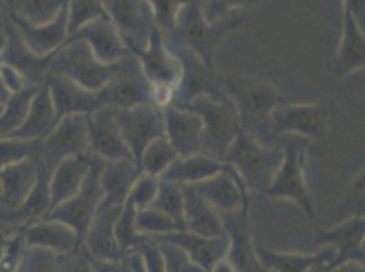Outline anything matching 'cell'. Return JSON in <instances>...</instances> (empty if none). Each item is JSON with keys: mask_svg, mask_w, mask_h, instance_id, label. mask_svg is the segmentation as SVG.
Returning a JSON list of instances; mask_svg holds the SVG:
<instances>
[{"mask_svg": "<svg viewBox=\"0 0 365 272\" xmlns=\"http://www.w3.org/2000/svg\"><path fill=\"white\" fill-rule=\"evenodd\" d=\"M224 85L237 109L242 128L263 145H275L270 115L275 106L285 103L278 88L262 76H224Z\"/></svg>", "mask_w": 365, "mask_h": 272, "instance_id": "6da1fadb", "label": "cell"}, {"mask_svg": "<svg viewBox=\"0 0 365 272\" xmlns=\"http://www.w3.org/2000/svg\"><path fill=\"white\" fill-rule=\"evenodd\" d=\"M244 22L243 14L233 13L217 22H209L202 0H188L180 10L173 31L165 37L168 46L184 48L195 53L206 66L215 68V52L225 36Z\"/></svg>", "mask_w": 365, "mask_h": 272, "instance_id": "7a4b0ae2", "label": "cell"}, {"mask_svg": "<svg viewBox=\"0 0 365 272\" xmlns=\"http://www.w3.org/2000/svg\"><path fill=\"white\" fill-rule=\"evenodd\" d=\"M282 155V147L278 143L263 145L240 128L222 159L237 172L248 192L266 197Z\"/></svg>", "mask_w": 365, "mask_h": 272, "instance_id": "3957f363", "label": "cell"}, {"mask_svg": "<svg viewBox=\"0 0 365 272\" xmlns=\"http://www.w3.org/2000/svg\"><path fill=\"white\" fill-rule=\"evenodd\" d=\"M282 147V161L274 174L266 197L288 199L299 204L308 218H314L315 207L305 182V157L311 139L294 134L277 136Z\"/></svg>", "mask_w": 365, "mask_h": 272, "instance_id": "277c9868", "label": "cell"}, {"mask_svg": "<svg viewBox=\"0 0 365 272\" xmlns=\"http://www.w3.org/2000/svg\"><path fill=\"white\" fill-rule=\"evenodd\" d=\"M182 109L198 113L203 121V152L222 159L242 128L236 106L229 100L198 95Z\"/></svg>", "mask_w": 365, "mask_h": 272, "instance_id": "5b68a950", "label": "cell"}, {"mask_svg": "<svg viewBox=\"0 0 365 272\" xmlns=\"http://www.w3.org/2000/svg\"><path fill=\"white\" fill-rule=\"evenodd\" d=\"M113 68L115 63H101L83 40L67 38L52 55L48 73L66 76L89 90L100 91L107 86Z\"/></svg>", "mask_w": 365, "mask_h": 272, "instance_id": "8992f818", "label": "cell"}, {"mask_svg": "<svg viewBox=\"0 0 365 272\" xmlns=\"http://www.w3.org/2000/svg\"><path fill=\"white\" fill-rule=\"evenodd\" d=\"M104 162H106L104 159L91 154V172L82 184L81 189L74 197L52 207L46 214V218L61 221L63 224L71 227L76 233L81 248H83V240H85L88 227L91 225V219L98 210L100 203L104 197V192L100 184V173L104 167Z\"/></svg>", "mask_w": 365, "mask_h": 272, "instance_id": "52a82bcc", "label": "cell"}, {"mask_svg": "<svg viewBox=\"0 0 365 272\" xmlns=\"http://www.w3.org/2000/svg\"><path fill=\"white\" fill-rule=\"evenodd\" d=\"M180 61L182 76L173 89L170 104L184 108L192 98L198 95H210L217 100H229L224 85V76L206 66L198 56L184 48L168 46Z\"/></svg>", "mask_w": 365, "mask_h": 272, "instance_id": "ba28073f", "label": "cell"}, {"mask_svg": "<svg viewBox=\"0 0 365 272\" xmlns=\"http://www.w3.org/2000/svg\"><path fill=\"white\" fill-rule=\"evenodd\" d=\"M101 94L104 104L122 109L154 104V86L133 52L115 63L112 76Z\"/></svg>", "mask_w": 365, "mask_h": 272, "instance_id": "9c48e42d", "label": "cell"}, {"mask_svg": "<svg viewBox=\"0 0 365 272\" xmlns=\"http://www.w3.org/2000/svg\"><path fill=\"white\" fill-rule=\"evenodd\" d=\"M88 152V115L74 113L61 117L41 140V152L37 158L40 165L52 173L63 158Z\"/></svg>", "mask_w": 365, "mask_h": 272, "instance_id": "30bf717a", "label": "cell"}, {"mask_svg": "<svg viewBox=\"0 0 365 272\" xmlns=\"http://www.w3.org/2000/svg\"><path fill=\"white\" fill-rule=\"evenodd\" d=\"M109 19L118 28L127 48L145 49L157 26L149 0H101Z\"/></svg>", "mask_w": 365, "mask_h": 272, "instance_id": "8fae6325", "label": "cell"}, {"mask_svg": "<svg viewBox=\"0 0 365 272\" xmlns=\"http://www.w3.org/2000/svg\"><path fill=\"white\" fill-rule=\"evenodd\" d=\"M115 117L123 139L133 154L138 167L145 147L157 137L165 136L163 108L146 104L133 108H115Z\"/></svg>", "mask_w": 365, "mask_h": 272, "instance_id": "7c38bea8", "label": "cell"}, {"mask_svg": "<svg viewBox=\"0 0 365 272\" xmlns=\"http://www.w3.org/2000/svg\"><path fill=\"white\" fill-rule=\"evenodd\" d=\"M330 109L318 103L311 104H285L274 108L270 124L274 135L294 134L314 139L323 135L330 124Z\"/></svg>", "mask_w": 365, "mask_h": 272, "instance_id": "4fadbf2b", "label": "cell"}, {"mask_svg": "<svg viewBox=\"0 0 365 272\" xmlns=\"http://www.w3.org/2000/svg\"><path fill=\"white\" fill-rule=\"evenodd\" d=\"M315 237L322 245H331L335 249L334 260L327 272L336 271L350 261L364 267V216H350L330 229H320Z\"/></svg>", "mask_w": 365, "mask_h": 272, "instance_id": "5bb4252c", "label": "cell"}, {"mask_svg": "<svg viewBox=\"0 0 365 272\" xmlns=\"http://www.w3.org/2000/svg\"><path fill=\"white\" fill-rule=\"evenodd\" d=\"M88 142L89 152L104 161L134 159L115 117V106L104 104L88 113Z\"/></svg>", "mask_w": 365, "mask_h": 272, "instance_id": "9a60e30c", "label": "cell"}, {"mask_svg": "<svg viewBox=\"0 0 365 272\" xmlns=\"http://www.w3.org/2000/svg\"><path fill=\"white\" fill-rule=\"evenodd\" d=\"M131 52V51H130ZM155 89L173 91L182 76V66L168 48L165 37L158 26L154 28L145 49L133 51Z\"/></svg>", "mask_w": 365, "mask_h": 272, "instance_id": "2e32d148", "label": "cell"}, {"mask_svg": "<svg viewBox=\"0 0 365 272\" xmlns=\"http://www.w3.org/2000/svg\"><path fill=\"white\" fill-rule=\"evenodd\" d=\"M224 229L229 237L227 258L237 272H263L255 253V242L251 234L248 207L243 206L233 211L220 212Z\"/></svg>", "mask_w": 365, "mask_h": 272, "instance_id": "e0dca14e", "label": "cell"}, {"mask_svg": "<svg viewBox=\"0 0 365 272\" xmlns=\"http://www.w3.org/2000/svg\"><path fill=\"white\" fill-rule=\"evenodd\" d=\"M165 136L179 157L203 152V121L198 113L173 104L163 108Z\"/></svg>", "mask_w": 365, "mask_h": 272, "instance_id": "ac0fdd59", "label": "cell"}, {"mask_svg": "<svg viewBox=\"0 0 365 272\" xmlns=\"http://www.w3.org/2000/svg\"><path fill=\"white\" fill-rule=\"evenodd\" d=\"M44 82L51 93L58 121L67 115H88L104 105L101 90H89L66 76L46 73Z\"/></svg>", "mask_w": 365, "mask_h": 272, "instance_id": "d6986e66", "label": "cell"}, {"mask_svg": "<svg viewBox=\"0 0 365 272\" xmlns=\"http://www.w3.org/2000/svg\"><path fill=\"white\" fill-rule=\"evenodd\" d=\"M152 237L179 245L185 251L191 261L203 272H213L214 267L228 255V234L205 237L188 230H176Z\"/></svg>", "mask_w": 365, "mask_h": 272, "instance_id": "ffe728a7", "label": "cell"}, {"mask_svg": "<svg viewBox=\"0 0 365 272\" xmlns=\"http://www.w3.org/2000/svg\"><path fill=\"white\" fill-rule=\"evenodd\" d=\"M195 191L218 212L233 211L250 206L248 191L237 172H220L212 177L192 184Z\"/></svg>", "mask_w": 365, "mask_h": 272, "instance_id": "44dd1931", "label": "cell"}, {"mask_svg": "<svg viewBox=\"0 0 365 272\" xmlns=\"http://www.w3.org/2000/svg\"><path fill=\"white\" fill-rule=\"evenodd\" d=\"M13 23L24 46L37 58L53 55L68 38L67 7L55 19L43 25H29L16 18Z\"/></svg>", "mask_w": 365, "mask_h": 272, "instance_id": "7402d4cb", "label": "cell"}, {"mask_svg": "<svg viewBox=\"0 0 365 272\" xmlns=\"http://www.w3.org/2000/svg\"><path fill=\"white\" fill-rule=\"evenodd\" d=\"M123 206L98 209L88 227L83 246L91 260L120 261L123 255L115 237V224Z\"/></svg>", "mask_w": 365, "mask_h": 272, "instance_id": "603a6c76", "label": "cell"}, {"mask_svg": "<svg viewBox=\"0 0 365 272\" xmlns=\"http://www.w3.org/2000/svg\"><path fill=\"white\" fill-rule=\"evenodd\" d=\"M21 234L26 246L44 248L58 255H71L85 248H81L71 227L51 218L37 219L25 225Z\"/></svg>", "mask_w": 365, "mask_h": 272, "instance_id": "cb8c5ba5", "label": "cell"}, {"mask_svg": "<svg viewBox=\"0 0 365 272\" xmlns=\"http://www.w3.org/2000/svg\"><path fill=\"white\" fill-rule=\"evenodd\" d=\"M255 253L263 271L327 272L335 257L331 245H323L318 253H281L274 252L264 245H255Z\"/></svg>", "mask_w": 365, "mask_h": 272, "instance_id": "d4e9b609", "label": "cell"}, {"mask_svg": "<svg viewBox=\"0 0 365 272\" xmlns=\"http://www.w3.org/2000/svg\"><path fill=\"white\" fill-rule=\"evenodd\" d=\"M40 173L38 158H26L0 170L1 211H14L29 197Z\"/></svg>", "mask_w": 365, "mask_h": 272, "instance_id": "484cf974", "label": "cell"}, {"mask_svg": "<svg viewBox=\"0 0 365 272\" xmlns=\"http://www.w3.org/2000/svg\"><path fill=\"white\" fill-rule=\"evenodd\" d=\"M68 38L83 40L91 46L94 56L106 64H113L130 52L118 28L109 18L93 21L71 34Z\"/></svg>", "mask_w": 365, "mask_h": 272, "instance_id": "4316f807", "label": "cell"}, {"mask_svg": "<svg viewBox=\"0 0 365 272\" xmlns=\"http://www.w3.org/2000/svg\"><path fill=\"white\" fill-rule=\"evenodd\" d=\"M91 169V152H82L63 158L49 177L51 209L74 197L81 189Z\"/></svg>", "mask_w": 365, "mask_h": 272, "instance_id": "83f0119b", "label": "cell"}, {"mask_svg": "<svg viewBox=\"0 0 365 272\" xmlns=\"http://www.w3.org/2000/svg\"><path fill=\"white\" fill-rule=\"evenodd\" d=\"M140 174L142 172L137 162L131 158L106 161L100 173V184L104 197L98 209L123 206Z\"/></svg>", "mask_w": 365, "mask_h": 272, "instance_id": "f1b7e54d", "label": "cell"}, {"mask_svg": "<svg viewBox=\"0 0 365 272\" xmlns=\"http://www.w3.org/2000/svg\"><path fill=\"white\" fill-rule=\"evenodd\" d=\"M184 203L185 230L205 237L227 234L221 214L195 191L192 184H180Z\"/></svg>", "mask_w": 365, "mask_h": 272, "instance_id": "f546056e", "label": "cell"}, {"mask_svg": "<svg viewBox=\"0 0 365 272\" xmlns=\"http://www.w3.org/2000/svg\"><path fill=\"white\" fill-rule=\"evenodd\" d=\"M229 170H233V167L224 159L215 158L205 152H198L190 157H178L158 176V179L176 184H194L212 177L220 172Z\"/></svg>", "mask_w": 365, "mask_h": 272, "instance_id": "4dcf8cb0", "label": "cell"}, {"mask_svg": "<svg viewBox=\"0 0 365 272\" xmlns=\"http://www.w3.org/2000/svg\"><path fill=\"white\" fill-rule=\"evenodd\" d=\"M56 122L55 105L44 82L34 93L25 120L9 136L21 139H44L56 125Z\"/></svg>", "mask_w": 365, "mask_h": 272, "instance_id": "1f68e13d", "label": "cell"}, {"mask_svg": "<svg viewBox=\"0 0 365 272\" xmlns=\"http://www.w3.org/2000/svg\"><path fill=\"white\" fill-rule=\"evenodd\" d=\"M365 64L364 29L359 25L349 9L344 6V31L334 61L336 75H345L363 68Z\"/></svg>", "mask_w": 365, "mask_h": 272, "instance_id": "d6a6232c", "label": "cell"}, {"mask_svg": "<svg viewBox=\"0 0 365 272\" xmlns=\"http://www.w3.org/2000/svg\"><path fill=\"white\" fill-rule=\"evenodd\" d=\"M49 177H51V173H48L46 169L40 165V173H38L37 182L34 188L31 189L29 197H26L25 202L14 211H4L9 212V218L11 222L28 225L33 221L46 218V214L51 210Z\"/></svg>", "mask_w": 365, "mask_h": 272, "instance_id": "836d02e7", "label": "cell"}, {"mask_svg": "<svg viewBox=\"0 0 365 272\" xmlns=\"http://www.w3.org/2000/svg\"><path fill=\"white\" fill-rule=\"evenodd\" d=\"M68 0H10L13 18L29 25L51 22L67 7Z\"/></svg>", "mask_w": 365, "mask_h": 272, "instance_id": "e575fe53", "label": "cell"}, {"mask_svg": "<svg viewBox=\"0 0 365 272\" xmlns=\"http://www.w3.org/2000/svg\"><path fill=\"white\" fill-rule=\"evenodd\" d=\"M40 85H29L21 91L11 94L0 112V137L9 136L24 122L31 98Z\"/></svg>", "mask_w": 365, "mask_h": 272, "instance_id": "d590c367", "label": "cell"}, {"mask_svg": "<svg viewBox=\"0 0 365 272\" xmlns=\"http://www.w3.org/2000/svg\"><path fill=\"white\" fill-rule=\"evenodd\" d=\"M178 157V152L169 143L167 136H161L145 147L140 155L139 169L142 173L158 177Z\"/></svg>", "mask_w": 365, "mask_h": 272, "instance_id": "8d00e7d4", "label": "cell"}, {"mask_svg": "<svg viewBox=\"0 0 365 272\" xmlns=\"http://www.w3.org/2000/svg\"><path fill=\"white\" fill-rule=\"evenodd\" d=\"M149 206L167 214L168 216H170L175 222H178L185 230L184 203H182L180 184L160 180L158 191Z\"/></svg>", "mask_w": 365, "mask_h": 272, "instance_id": "74e56055", "label": "cell"}, {"mask_svg": "<svg viewBox=\"0 0 365 272\" xmlns=\"http://www.w3.org/2000/svg\"><path fill=\"white\" fill-rule=\"evenodd\" d=\"M43 139H21L14 136L0 137V170L26 158L38 157Z\"/></svg>", "mask_w": 365, "mask_h": 272, "instance_id": "f35d334b", "label": "cell"}, {"mask_svg": "<svg viewBox=\"0 0 365 272\" xmlns=\"http://www.w3.org/2000/svg\"><path fill=\"white\" fill-rule=\"evenodd\" d=\"M67 257L68 255H58L44 248L25 245L16 271H58L66 267Z\"/></svg>", "mask_w": 365, "mask_h": 272, "instance_id": "ab89813d", "label": "cell"}, {"mask_svg": "<svg viewBox=\"0 0 365 272\" xmlns=\"http://www.w3.org/2000/svg\"><path fill=\"white\" fill-rule=\"evenodd\" d=\"M137 211L138 209L134 206V203L127 197L115 224V237L123 255L127 251L135 248L143 237V234L139 233L135 227Z\"/></svg>", "mask_w": 365, "mask_h": 272, "instance_id": "60d3db41", "label": "cell"}, {"mask_svg": "<svg viewBox=\"0 0 365 272\" xmlns=\"http://www.w3.org/2000/svg\"><path fill=\"white\" fill-rule=\"evenodd\" d=\"M68 18V37L100 18H109L101 0H68L67 3Z\"/></svg>", "mask_w": 365, "mask_h": 272, "instance_id": "b9f144b4", "label": "cell"}, {"mask_svg": "<svg viewBox=\"0 0 365 272\" xmlns=\"http://www.w3.org/2000/svg\"><path fill=\"white\" fill-rule=\"evenodd\" d=\"M135 227L139 233L146 236H158L176 230H184L178 222L168 216L167 214L153 209L150 206L138 210Z\"/></svg>", "mask_w": 365, "mask_h": 272, "instance_id": "7bdbcfd3", "label": "cell"}, {"mask_svg": "<svg viewBox=\"0 0 365 272\" xmlns=\"http://www.w3.org/2000/svg\"><path fill=\"white\" fill-rule=\"evenodd\" d=\"M364 169H361L350 182V187L335 211V221H344L350 216H364Z\"/></svg>", "mask_w": 365, "mask_h": 272, "instance_id": "ee69618b", "label": "cell"}, {"mask_svg": "<svg viewBox=\"0 0 365 272\" xmlns=\"http://www.w3.org/2000/svg\"><path fill=\"white\" fill-rule=\"evenodd\" d=\"M154 239V237H153ZM160 252L164 258V266H165V271L168 272H203L198 266H195L188 255L185 253V251L180 248L179 245L173 244V242L164 241V240H157L154 239Z\"/></svg>", "mask_w": 365, "mask_h": 272, "instance_id": "f6af8a7d", "label": "cell"}, {"mask_svg": "<svg viewBox=\"0 0 365 272\" xmlns=\"http://www.w3.org/2000/svg\"><path fill=\"white\" fill-rule=\"evenodd\" d=\"M158 184H160L158 177L142 173L138 177L137 182H134L127 197L134 203V206L137 207L138 210L145 209L152 203L153 199L155 197V194L158 191Z\"/></svg>", "mask_w": 365, "mask_h": 272, "instance_id": "bcb514c9", "label": "cell"}, {"mask_svg": "<svg viewBox=\"0 0 365 272\" xmlns=\"http://www.w3.org/2000/svg\"><path fill=\"white\" fill-rule=\"evenodd\" d=\"M252 0H207L203 3V13L209 22H217L233 13H237L239 9L250 4Z\"/></svg>", "mask_w": 365, "mask_h": 272, "instance_id": "7dc6e473", "label": "cell"}, {"mask_svg": "<svg viewBox=\"0 0 365 272\" xmlns=\"http://www.w3.org/2000/svg\"><path fill=\"white\" fill-rule=\"evenodd\" d=\"M135 249L140 252V255L145 260L146 271L148 272H164L165 266H164V258L160 252L158 244L153 239L152 236L143 234L142 240L139 241Z\"/></svg>", "mask_w": 365, "mask_h": 272, "instance_id": "c3c4849f", "label": "cell"}, {"mask_svg": "<svg viewBox=\"0 0 365 272\" xmlns=\"http://www.w3.org/2000/svg\"><path fill=\"white\" fill-rule=\"evenodd\" d=\"M0 76H1L3 82H4V85L9 88V90L11 91L13 94L16 93V91L25 89L26 86L31 85L28 82V79L25 78V75L18 68H16L11 64H9V63H6V61H1Z\"/></svg>", "mask_w": 365, "mask_h": 272, "instance_id": "681fc988", "label": "cell"}, {"mask_svg": "<svg viewBox=\"0 0 365 272\" xmlns=\"http://www.w3.org/2000/svg\"><path fill=\"white\" fill-rule=\"evenodd\" d=\"M344 6L349 9L359 25L364 29V0H344Z\"/></svg>", "mask_w": 365, "mask_h": 272, "instance_id": "f907efd6", "label": "cell"}, {"mask_svg": "<svg viewBox=\"0 0 365 272\" xmlns=\"http://www.w3.org/2000/svg\"><path fill=\"white\" fill-rule=\"evenodd\" d=\"M11 94L13 93L9 90V88L4 85V82H3V79L0 76V105H4L9 101V98L11 97Z\"/></svg>", "mask_w": 365, "mask_h": 272, "instance_id": "816d5d0a", "label": "cell"}, {"mask_svg": "<svg viewBox=\"0 0 365 272\" xmlns=\"http://www.w3.org/2000/svg\"><path fill=\"white\" fill-rule=\"evenodd\" d=\"M9 239H10V237H7V234H6L3 230H0V261H1L3 255H4V252H6V246H7Z\"/></svg>", "mask_w": 365, "mask_h": 272, "instance_id": "f5cc1de1", "label": "cell"}, {"mask_svg": "<svg viewBox=\"0 0 365 272\" xmlns=\"http://www.w3.org/2000/svg\"><path fill=\"white\" fill-rule=\"evenodd\" d=\"M0 195H1V182H0Z\"/></svg>", "mask_w": 365, "mask_h": 272, "instance_id": "db71d44e", "label": "cell"}, {"mask_svg": "<svg viewBox=\"0 0 365 272\" xmlns=\"http://www.w3.org/2000/svg\"><path fill=\"white\" fill-rule=\"evenodd\" d=\"M1 109H3V105H0V112H1Z\"/></svg>", "mask_w": 365, "mask_h": 272, "instance_id": "11a10c76", "label": "cell"}, {"mask_svg": "<svg viewBox=\"0 0 365 272\" xmlns=\"http://www.w3.org/2000/svg\"><path fill=\"white\" fill-rule=\"evenodd\" d=\"M0 66H1V59H0Z\"/></svg>", "mask_w": 365, "mask_h": 272, "instance_id": "9f6ffc18", "label": "cell"}]
</instances>
